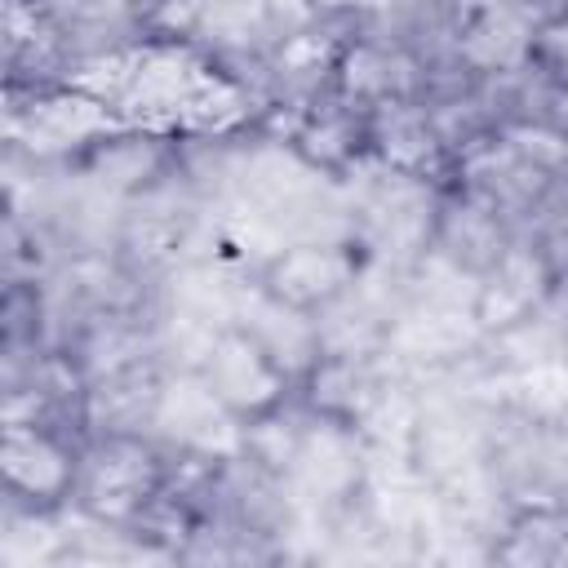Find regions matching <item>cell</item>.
Wrapping results in <instances>:
<instances>
[{"label":"cell","mask_w":568,"mask_h":568,"mask_svg":"<svg viewBox=\"0 0 568 568\" xmlns=\"http://www.w3.org/2000/svg\"><path fill=\"white\" fill-rule=\"evenodd\" d=\"M169 444L146 430L89 435L71 510L84 515L93 528L124 537L138 524V515L160 497L169 479Z\"/></svg>","instance_id":"1"},{"label":"cell","mask_w":568,"mask_h":568,"mask_svg":"<svg viewBox=\"0 0 568 568\" xmlns=\"http://www.w3.org/2000/svg\"><path fill=\"white\" fill-rule=\"evenodd\" d=\"M84 430L58 422H9L0 435V479H4V515L53 519L75 506L80 466H84Z\"/></svg>","instance_id":"2"},{"label":"cell","mask_w":568,"mask_h":568,"mask_svg":"<svg viewBox=\"0 0 568 568\" xmlns=\"http://www.w3.org/2000/svg\"><path fill=\"white\" fill-rule=\"evenodd\" d=\"M364 257L368 244L346 231V235H297L275 244L257 271H253V288L266 293L271 302L302 311V315H324L337 302H346L359 280H364Z\"/></svg>","instance_id":"3"},{"label":"cell","mask_w":568,"mask_h":568,"mask_svg":"<svg viewBox=\"0 0 568 568\" xmlns=\"http://www.w3.org/2000/svg\"><path fill=\"white\" fill-rule=\"evenodd\" d=\"M195 377L209 390V399L240 430L280 413V408H288L297 399L293 373L240 320H226L204 337L200 359H195Z\"/></svg>","instance_id":"4"},{"label":"cell","mask_w":568,"mask_h":568,"mask_svg":"<svg viewBox=\"0 0 568 568\" xmlns=\"http://www.w3.org/2000/svg\"><path fill=\"white\" fill-rule=\"evenodd\" d=\"M515 226L493 213L488 204L439 186L435 191V209H430V235H426V257H435L439 266H448L453 275H462L466 284H475L488 266H497V257L515 244Z\"/></svg>","instance_id":"5"}]
</instances>
